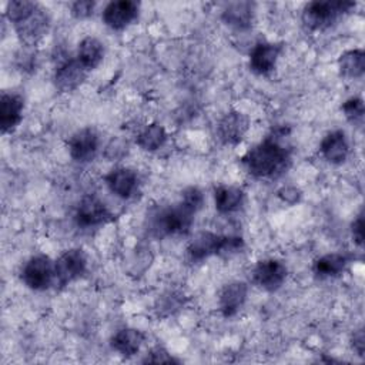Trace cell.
Segmentation results:
<instances>
[{"instance_id": "6da1fadb", "label": "cell", "mask_w": 365, "mask_h": 365, "mask_svg": "<svg viewBox=\"0 0 365 365\" xmlns=\"http://www.w3.org/2000/svg\"><path fill=\"white\" fill-rule=\"evenodd\" d=\"M204 204V195L197 187L182 191L178 202L160 208L151 220L153 231L160 235H182L187 234L194 222L195 214Z\"/></svg>"}, {"instance_id": "7a4b0ae2", "label": "cell", "mask_w": 365, "mask_h": 365, "mask_svg": "<svg viewBox=\"0 0 365 365\" xmlns=\"http://www.w3.org/2000/svg\"><path fill=\"white\" fill-rule=\"evenodd\" d=\"M241 164L255 178H277L291 164V153L277 138L267 137L241 157Z\"/></svg>"}, {"instance_id": "3957f363", "label": "cell", "mask_w": 365, "mask_h": 365, "mask_svg": "<svg viewBox=\"0 0 365 365\" xmlns=\"http://www.w3.org/2000/svg\"><path fill=\"white\" fill-rule=\"evenodd\" d=\"M6 17L13 24L19 40L27 47L36 46L50 29V17L47 11L34 1H9Z\"/></svg>"}, {"instance_id": "277c9868", "label": "cell", "mask_w": 365, "mask_h": 365, "mask_svg": "<svg viewBox=\"0 0 365 365\" xmlns=\"http://www.w3.org/2000/svg\"><path fill=\"white\" fill-rule=\"evenodd\" d=\"M355 7V1L327 0L311 1L302 10V21L311 30H324L334 24L339 16Z\"/></svg>"}, {"instance_id": "5b68a950", "label": "cell", "mask_w": 365, "mask_h": 365, "mask_svg": "<svg viewBox=\"0 0 365 365\" xmlns=\"http://www.w3.org/2000/svg\"><path fill=\"white\" fill-rule=\"evenodd\" d=\"M21 281L34 291H44L56 282L54 261L47 255L38 254L31 257L21 269Z\"/></svg>"}, {"instance_id": "8992f818", "label": "cell", "mask_w": 365, "mask_h": 365, "mask_svg": "<svg viewBox=\"0 0 365 365\" xmlns=\"http://www.w3.org/2000/svg\"><path fill=\"white\" fill-rule=\"evenodd\" d=\"M113 217L108 207L96 195L83 197L74 212V221L83 230L101 227L110 222Z\"/></svg>"}, {"instance_id": "52a82bcc", "label": "cell", "mask_w": 365, "mask_h": 365, "mask_svg": "<svg viewBox=\"0 0 365 365\" xmlns=\"http://www.w3.org/2000/svg\"><path fill=\"white\" fill-rule=\"evenodd\" d=\"M54 269L56 282L64 287L84 275L87 269V257L80 248L67 250L54 261Z\"/></svg>"}, {"instance_id": "ba28073f", "label": "cell", "mask_w": 365, "mask_h": 365, "mask_svg": "<svg viewBox=\"0 0 365 365\" xmlns=\"http://www.w3.org/2000/svg\"><path fill=\"white\" fill-rule=\"evenodd\" d=\"M287 267L275 258L261 259L252 269V281L265 291H277L287 278Z\"/></svg>"}, {"instance_id": "9c48e42d", "label": "cell", "mask_w": 365, "mask_h": 365, "mask_svg": "<svg viewBox=\"0 0 365 365\" xmlns=\"http://www.w3.org/2000/svg\"><path fill=\"white\" fill-rule=\"evenodd\" d=\"M100 145L98 134L94 128L86 127L76 131L68 140V153L70 157L77 163H88L91 161Z\"/></svg>"}, {"instance_id": "30bf717a", "label": "cell", "mask_w": 365, "mask_h": 365, "mask_svg": "<svg viewBox=\"0 0 365 365\" xmlns=\"http://www.w3.org/2000/svg\"><path fill=\"white\" fill-rule=\"evenodd\" d=\"M248 128H250L248 115L241 111L232 110V111L224 114V117L220 120L217 133H218L220 140L225 145H237L238 143H241V140L247 134Z\"/></svg>"}, {"instance_id": "8fae6325", "label": "cell", "mask_w": 365, "mask_h": 365, "mask_svg": "<svg viewBox=\"0 0 365 365\" xmlns=\"http://www.w3.org/2000/svg\"><path fill=\"white\" fill-rule=\"evenodd\" d=\"M138 16V3L133 0H118L108 3L103 10V21L111 30H123Z\"/></svg>"}, {"instance_id": "7c38bea8", "label": "cell", "mask_w": 365, "mask_h": 365, "mask_svg": "<svg viewBox=\"0 0 365 365\" xmlns=\"http://www.w3.org/2000/svg\"><path fill=\"white\" fill-rule=\"evenodd\" d=\"M282 51V43L259 41L250 53V68L259 76L269 74L277 64V60Z\"/></svg>"}, {"instance_id": "4fadbf2b", "label": "cell", "mask_w": 365, "mask_h": 365, "mask_svg": "<svg viewBox=\"0 0 365 365\" xmlns=\"http://www.w3.org/2000/svg\"><path fill=\"white\" fill-rule=\"evenodd\" d=\"M87 70L77 58H68L60 63L54 71V84L61 93H71L77 90L87 77Z\"/></svg>"}, {"instance_id": "5bb4252c", "label": "cell", "mask_w": 365, "mask_h": 365, "mask_svg": "<svg viewBox=\"0 0 365 365\" xmlns=\"http://www.w3.org/2000/svg\"><path fill=\"white\" fill-rule=\"evenodd\" d=\"M104 181L108 190L115 197L123 200L131 198L138 190V175L128 167L113 168L108 174H106Z\"/></svg>"}, {"instance_id": "9a60e30c", "label": "cell", "mask_w": 365, "mask_h": 365, "mask_svg": "<svg viewBox=\"0 0 365 365\" xmlns=\"http://www.w3.org/2000/svg\"><path fill=\"white\" fill-rule=\"evenodd\" d=\"M248 295V285L242 281L225 284L218 295V308L224 318H231L244 307Z\"/></svg>"}, {"instance_id": "2e32d148", "label": "cell", "mask_w": 365, "mask_h": 365, "mask_svg": "<svg viewBox=\"0 0 365 365\" xmlns=\"http://www.w3.org/2000/svg\"><path fill=\"white\" fill-rule=\"evenodd\" d=\"M222 235L211 231H200L190 241L187 255L192 262H201L212 255H220Z\"/></svg>"}, {"instance_id": "e0dca14e", "label": "cell", "mask_w": 365, "mask_h": 365, "mask_svg": "<svg viewBox=\"0 0 365 365\" xmlns=\"http://www.w3.org/2000/svg\"><path fill=\"white\" fill-rule=\"evenodd\" d=\"M24 100L14 93H3L0 98V128L1 133L13 131L23 118Z\"/></svg>"}, {"instance_id": "ac0fdd59", "label": "cell", "mask_w": 365, "mask_h": 365, "mask_svg": "<svg viewBox=\"0 0 365 365\" xmlns=\"http://www.w3.org/2000/svg\"><path fill=\"white\" fill-rule=\"evenodd\" d=\"M322 157L331 164H342L349 154V144L342 130L329 131L319 144Z\"/></svg>"}, {"instance_id": "d6986e66", "label": "cell", "mask_w": 365, "mask_h": 365, "mask_svg": "<svg viewBox=\"0 0 365 365\" xmlns=\"http://www.w3.org/2000/svg\"><path fill=\"white\" fill-rule=\"evenodd\" d=\"M144 339H145V335L140 329L121 328L111 336L110 345L121 356L130 358V356H134L140 351Z\"/></svg>"}, {"instance_id": "ffe728a7", "label": "cell", "mask_w": 365, "mask_h": 365, "mask_svg": "<svg viewBox=\"0 0 365 365\" xmlns=\"http://www.w3.org/2000/svg\"><path fill=\"white\" fill-rule=\"evenodd\" d=\"M225 24L237 29L245 30L252 26L254 19V3L251 1H234L228 3L221 14Z\"/></svg>"}, {"instance_id": "44dd1931", "label": "cell", "mask_w": 365, "mask_h": 365, "mask_svg": "<svg viewBox=\"0 0 365 365\" xmlns=\"http://www.w3.org/2000/svg\"><path fill=\"white\" fill-rule=\"evenodd\" d=\"M244 191L235 185H218L214 190L215 210L220 214H230L237 211L244 202Z\"/></svg>"}, {"instance_id": "7402d4cb", "label": "cell", "mask_w": 365, "mask_h": 365, "mask_svg": "<svg viewBox=\"0 0 365 365\" xmlns=\"http://www.w3.org/2000/svg\"><path fill=\"white\" fill-rule=\"evenodd\" d=\"M76 58L87 71L94 70L104 58V44L96 37H84L78 43Z\"/></svg>"}, {"instance_id": "603a6c76", "label": "cell", "mask_w": 365, "mask_h": 365, "mask_svg": "<svg viewBox=\"0 0 365 365\" xmlns=\"http://www.w3.org/2000/svg\"><path fill=\"white\" fill-rule=\"evenodd\" d=\"M348 265V258L344 254L332 252L319 257L314 265L312 271L318 278H334L341 275Z\"/></svg>"}, {"instance_id": "cb8c5ba5", "label": "cell", "mask_w": 365, "mask_h": 365, "mask_svg": "<svg viewBox=\"0 0 365 365\" xmlns=\"http://www.w3.org/2000/svg\"><path fill=\"white\" fill-rule=\"evenodd\" d=\"M341 76L346 78H359L365 71V53L361 48H354L342 53L338 58Z\"/></svg>"}, {"instance_id": "d4e9b609", "label": "cell", "mask_w": 365, "mask_h": 365, "mask_svg": "<svg viewBox=\"0 0 365 365\" xmlns=\"http://www.w3.org/2000/svg\"><path fill=\"white\" fill-rule=\"evenodd\" d=\"M167 141V131L158 123H151L145 125L135 138L137 145L144 151H157Z\"/></svg>"}, {"instance_id": "484cf974", "label": "cell", "mask_w": 365, "mask_h": 365, "mask_svg": "<svg viewBox=\"0 0 365 365\" xmlns=\"http://www.w3.org/2000/svg\"><path fill=\"white\" fill-rule=\"evenodd\" d=\"M341 108H342L345 118L349 123L362 124L365 108H364V101L361 97H351V98L345 100Z\"/></svg>"}, {"instance_id": "4316f807", "label": "cell", "mask_w": 365, "mask_h": 365, "mask_svg": "<svg viewBox=\"0 0 365 365\" xmlns=\"http://www.w3.org/2000/svg\"><path fill=\"white\" fill-rule=\"evenodd\" d=\"M144 364L150 362V364H178L180 361L177 358H174L167 349H164L163 346H154L151 348L145 358L143 359Z\"/></svg>"}, {"instance_id": "83f0119b", "label": "cell", "mask_w": 365, "mask_h": 365, "mask_svg": "<svg viewBox=\"0 0 365 365\" xmlns=\"http://www.w3.org/2000/svg\"><path fill=\"white\" fill-rule=\"evenodd\" d=\"M127 148H128V145H127L125 141H123V140H120V138H115V140H111V141L107 144V147H106V150H104V155H106L108 160L114 161V160H118V158L124 157L125 153H127Z\"/></svg>"}, {"instance_id": "f1b7e54d", "label": "cell", "mask_w": 365, "mask_h": 365, "mask_svg": "<svg viewBox=\"0 0 365 365\" xmlns=\"http://www.w3.org/2000/svg\"><path fill=\"white\" fill-rule=\"evenodd\" d=\"M96 3L91 0H78L71 4V14L76 19H87L93 16Z\"/></svg>"}, {"instance_id": "f546056e", "label": "cell", "mask_w": 365, "mask_h": 365, "mask_svg": "<svg viewBox=\"0 0 365 365\" xmlns=\"http://www.w3.org/2000/svg\"><path fill=\"white\" fill-rule=\"evenodd\" d=\"M351 232H352L354 242L358 247H362L364 245V212L362 211L354 220V222L351 225Z\"/></svg>"}, {"instance_id": "4dcf8cb0", "label": "cell", "mask_w": 365, "mask_h": 365, "mask_svg": "<svg viewBox=\"0 0 365 365\" xmlns=\"http://www.w3.org/2000/svg\"><path fill=\"white\" fill-rule=\"evenodd\" d=\"M351 345H352V349L359 355V356H364L365 354V332H364V328H359L356 329L354 334H352V338H351Z\"/></svg>"}, {"instance_id": "1f68e13d", "label": "cell", "mask_w": 365, "mask_h": 365, "mask_svg": "<svg viewBox=\"0 0 365 365\" xmlns=\"http://www.w3.org/2000/svg\"><path fill=\"white\" fill-rule=\"evenodd\" d=\"M278 195H279L284 201L292 204V202L298 201V198H299L301 194H299V191H298L297 188H294V187H285V188H282V190L278 191Z\"/></svg>"}, {"instance_id": "d6a6232c", "label": "cell", "mask_w": 365, "mask_h": 365, "mask_svg": "<svg viewBox=\"0 0 365 365\" xmlns=\"http://www.w3.org/2000/svg\"><path fill=\"white\" fill-rule=\"evenodd\" d=\"M178 297H180V295H175L174 292H171V294H168V295H164L163 304H161V307H160L158 309H160V311L167 309L168 312H171V308H170V307H173V309H177V308L180 307Z\"/></svg>"}]
</instances>
